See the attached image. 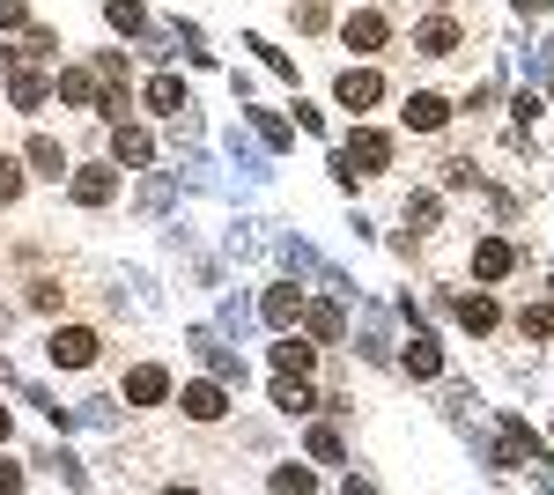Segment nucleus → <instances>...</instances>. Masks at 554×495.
Wrapping results in <instances>:
<instances>
[{"mask_svg": "<svg viewBox=\"0 0 554 495\" xmlns=\"http://www.w3.org/2000/svg\"><path fill=\"white\" fill-rule=\"evenodd\" d=\"M333 23V0H296V30H326Z\"/></svg>", "mask_w": 554, "mask_h": 495, "instance_id": "22", "label": "nucleus"}, {"mask_svg": "<svg viewBox=\"0 0 554 495\" xmlns=\"http://www.w3.org/2000/svg\"><path fill=\"white\" fill-rule=\"evenodd\" d=\"M303 326H311V340H340V333H348V318H340L333 303H303Z\"/></svg>", "mask_w": 554, "mask_h": 495, "instance_id": "14", "label": "nucleus"}, {"mask_svg": "<svg viewBox=\"0 0 554 495\" xmlns=\"http://www.w3.org/2000/svg\"><path fill=\"white\" fill-rule=\"evenodd\" d=\"M148 111H170V119L185 111V82L178 74H156V82H148Z\"/></svg>", "mask_w": 554, "mask_h": 495, "instance_id": "15", "label": "nucleus"}, {"mask_svg": "<svg viewBox=\"0 0 554 495\" xmlns=\"http://www.w3.org/2000/svg\"><path fill=\"white\" fill-rule=\"evenodd\" d=\"M399 119H407L414 133H436V126L451 119V104H444V97H429V89H422V97H407V111H399Z\"/></svg>", "mask_w": 554, "mask_h": 495, "instance_id": "7", "label": "nucleus"}, {"mask_svg": "<svg viewBox=\"0 0 554 495\" xmlns=\"http://www.w3.org/2000/svg\"><path fill=\"white\" fill-rule=\"evenodd\" d=\"M259 311H266V326H296L303 318V289H266Z\"/></svg>", "mask_w": 554, "mask_h": 495, "instance_id": "9", "label": "nucleus"}, {"mask_svg": "<svg viewBox=\"0 0 554 495\" xmlns=\"http://www.w3.org/2000/svg\"><path fill=\"white\" fill-rule=\"evenodd\" d=\"M518 333H525V340H554V311H547V303H525V311H518Z\"/></svg>", "mask_w": 554, "mask_h": 495, "instance_id": "20", "label": "nucleus"}, {"mask_svg": "<svg viewBox=\"0 0 554 495\" xmlns=\"http://www.w3.org/2000/svg\"><path fill=\"white\" fill-rule=\"evenodd\" d=\"M126 399H133V407H156V399H170V377L156 363H141V370L126 377Z\"/></svg>", "mask_w": 554, "mask_h": 495, "instance_id": "5", "label": "nucleus"}, {"mask_svg": "<svg viewBox=\"0 0 554 495\" xmlns=\"http://www.w3.org/2000/svg\"><path fill=\"white\" fill-rule=\"evenodd\" d=\"M60 97H67V104H104V97H97V74H89V67H67V74H60Z\"/></svg>", "mask_w": 554, "mask_h": 495, "instance_id": "17", "label": "nucleus"}, {"mask_svg": "<svg viewBox=\"0 0 554 495\" xmlns=\"http://www.w3.org/2000/svg\"><path fill=\"white\" fill-rule=\"evenodd\" d=\"M274 407H289V414H303V407H311V392H303V385H296V377H289V370H281V385H274Z\"/></svg>", "mask_w": 554, "mask_h": 495, "instance_id": "23", "label": "nucleus"}, {"mask_svg": "<svg viewBox=\"0 0 554 495\" xmlns=\"http://www.w3.org/2000/svg\"><path fill=\"white\" fill-rule=\"evenodd\" d=\"M8 97L23 104V111H37V104L52 97V89H45V74H15V82H8Z\"/></svg>", "mask_w": 554, "mask_h": 495, "instance_id": "21", "label": "nucleus"}, {"mask_svg": "<svg viewBox=\"0 0 554 495\" xmlns=\"http://www.w3.org/2000/svg\"><path fill=\"white\" fill-rule=\"evenodd\" d=\"M518 15H547V0H518Z\"/></svg>", "mask_w": 554, "mask_h": 495, "instance_id": "29", "label": "nucleus"}, {"mask_svg": "<svg viewBox=\"0 0 554 495\" xmlns=\"http://www.w3.org/2000/svg\"><path fill=\"white\" fill-rule=\"evenodd\" d=\"M60 296H67L60 281H30V303H37V311H60Z\"/></svg>", "mask_w": 554, "mask_h": 495, "instance_id": "24", "label": "nucleus"}, {"mask_svg": "<svg viewBox=\"0 0 554 495\" xmlns=\"http://www.w3.org/2000/svg\"><path fill=\"white\" fill-rule=\"evenodd\" d=\"M15 193H23V170H15L8 156H0V200H15Z\"/></svg>", "mask_w": 554, "mask_h": 495, "instance_id": "27", "label": "nucleus"}, {"mask_svg": "<svg viewBox=\"0 0 554 495\" xmlns=\"http://www.w3.org/2000/svg\"><path fill=\"white\" fill-rule=\"evenodd\" d=\"M392 163V141H385V133H370V126H355L348 133V148H340V178H370V170H385Z\"/></svg>", "mask_w": 554, "mask_h": 495, "instance_id": "1", "label": "nucleus"}, {"mask_svg": "<svg viewBox=\"0 0 554 495\" xmlns=\"http://www.w3.org/2000/svg\"><path fill=\"white\" fill-rule=\"evenodd\" d=\"M0 436H8V407H0Z\"/></svg>", "mask_w": 554, "mask_h": 495, "instance_id": "30", "label": "nucleus"}, {"mask_svg": "<svg viewBox=\"0 0 554 495\" xmlns=\"http://www.w3.org/2000/svg\"><path fill=\"white\" fill-rule=\"evenodd\" d=\"M15 23H30V8L23 0H0V30H15Z\"/></svg>", "mask_w": 554, "mask_h": 495, "instance_id": "28", "label": "nucleus"}, {"mask_svg": "<svg viewBox=\"0 0 554 495\" xmlns=\"http://www.w3.org/2000/svg\"><path fill=\"white\" fill-rule=\"evenodd\" d=\"M333 97L348 104V111H370L377 97H385V82H377L370 67H348V74H340V82H333Z\"/></svg>", "mask_w": 554, "mask_h": 495, "instance_id": "3", "label": "nucleus"}, {"mask_svg": "<svg viewBox=\"0 0 554 495\" xmlns=\"http://www.w3.org/2000/svg\"><path fill=\"white\" fill-rule=\"evenodd\" d=\"M451 311H458V326H466V333H495V318H503V311H495V296H458Z\"/></svg>", "mask_w": 554, "mask_h": 495, "instance_id": "8", "label": "nucleus"}, {"mask_svg": "<svg viewBox=\"0 0 554 495\" xmlns=\"http://www.w3.org/2000/svg\"><path fill=\"white\" fill-rule=\"evenodd\" d=\"M97 348H104V340L97 333H89V326H60V333H52V363H60V370H89V363H97Z\"/></svg>", "mask_w": 554, "mask_h": 495, "instance_id": "2", "label": "nucleus"}, {"mask_svg": "<svg viewBox=\"0 0 554 495\" xmlns=\"http://www.w3.org/2000/svg\"><path fill=\"white\" fill-rule=\"evenodd\" d=\"M407 370H414V377H436V370H444V355H436V340H429V333H414V340H407Z\"/></svg>", "mask_w": 554, "mask_h": 495, "instance_id": "19", "label": "nucleus"}, {"mask_svg": "<svg viewBox=\"0 0 554 495\" xmlns=\"http://www.w3.org/2000/svg\"><path fill=\"white\" fill-rule=\"evenodd\" d=\"M30 170H37V178H67V148L52 141V133H37V141H30Z\"/></svg>", "mask_w": 554, "mask_h": 495, "instance_id": "10", "label": "nucleus"}, {"mask_svg": "<svg viewBox=\"0 0 554 495\" xmlns=\"http://www.w3.org/2000/svg\"><path fill=\"white\" fill-rule=\"evenodd\" d=\"M311 451H318L326 466H340V436H333V429H311Z\"/></svg>", "mask_w": 554, "mask_h": 495, "instance_id": "25", "label": "nucleus"}, {"mask_svg": "<svg viewBox=\"0 0 554 495\" xmlns=\"http://www.w3.org/2000/svg\"><path fill=\"white\" fill-rule=\"evenodd\" d=\"M274 363L289 370V377H303V370L318 363V348H311V340H296V333H289V340H281V348H274Z\"/></svg>", "mask_w": 554, "mask_h": 495, "instance_id": "18", "label": "nucleus"}, {"mask_svg": "<svg viewBox=\"0 0 554 495\" xmlns=\"http://www.w3.org/2000/svg\"><path fill=\"white\" fill-rule=\"evenodd\" d=\"M111 193H119V178H111V170H74V200H82V207H104Z\"/></svg>", "mask_w": 554, "mask_h": 495, "instance_id": "11", "label": "nucleus"}, {"mask_svg": "<svg viewBox=\"0 0 554 495\" xmlns=\"http://www.w3.org/2000/svg\"><path fill=\"white\" fill-rule=\"evenodd\" d=\"M111 156H119V163H148V156H156V141H148L141 126H119V133H111Z\"/></svg>", "mask_w": 554, "mask_h": 495, "instance_id": "13", "label": "nucleus"}, {"mask_svg": "<svg viewBox=\"0 0 554 495\" xmlns=\"http://www.w3.org/2000/svg\"><path fill=\"white\" fill-rule=\"evenodd\" d=\"M510 266H518V252H510V244H503V237H488V244H473V274H481V281H503V274H510Z\"/></svg>", "mask_w": 554, "mask_h": 495, "instance_id": "4", "label": "nucleus"}, {"mask_svg": "<svg viewBox=\"0 0 554 495\" xmlns=\"http://www.w3.org/2000/svg\"><path fill=\"white\" fill-rule=\"evenodd\" d=\"M178 407L193 414V422H222V414H229V399H222V385H185Z\"/></svg>", "mask_w": 554, "mask_h": 495, "instance_id": "6", "label": "nucleus"}, {"mask_svg": "<svg viewBox=\"0 0 554 495\" xmlns=\"http://www.w3.org/2000/svg\"><path fill=\"white\" fill-rule=\"evenodd\" d=\"M407 222H422V230H429V222H436V200H429V193H414V200H407Z\"/></svg>", "mask_w": 554, "mask_h": 495, "instance_id": "26", "label": "nucleus"}, {"mask_svg": "<svg viewBox=\"0 0 554 495\" xmlns=\"http://www.w3.org/2000/svg\"><path fill=\"white\" fill-rule=\"evenodd\" d=\"M414 45H422V60H451V52H458V30H451V23H422Z\"/></svg>", "mask_w": 554, "mask_h": 495, "instance_id": "16", "label": "nucleus"}, {"mask_svg": "<svg viewBox=\"0 0 554 495\" xmlns=\"http://www.w3.org/2000/svg\"><path fill=\"white\" fill-rule=\"evenodd\" d=\"M348 45H355V52H377V45H385V15H377V8L348 15Z\"/></svg>", "mask_w": 554, "mask_h": 495, "instance_id": "12", "label": "nucleus"}]
</instances>
